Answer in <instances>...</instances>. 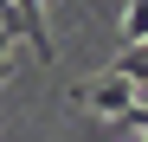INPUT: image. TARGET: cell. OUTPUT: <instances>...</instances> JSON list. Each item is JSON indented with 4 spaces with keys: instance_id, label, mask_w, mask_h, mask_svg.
I'll list each match as a JSON object with an SVG mask.
<instances>
[{
    "instance_id": "cell-1",
    "label": "cell",
    "mask_w": 148,
    "mask_h": 142,
    "mask_svg": "<svg viewBox=\"0 0 148 142\" xmlns=\"http://www.w3.org/2000/svg\"><path fill=\"white\" fill-rule=\"evenodd\" d=\"M84 103L103 110V116H129V110H135V84H122V78H97V84L84 90Z\"/></svg>"
},
{
    "instance_id": "cell-4",
    "label": "cell",
    "mask_w": 148,
    "mask_h": 142,
    "mask_svg": "<svg viewBox=\"0 0 148 142\" xmlns=\"http://www.w3.org/2000/svg\"><path fill=\"white\" fill-rule=\"evenodd\" d=\"M122 39H129V45H148V0L122 7Z\"/></svg>"
},
{
    "instance_id": "cell-2",
    "label": "cell",
    "mask_w": 148,
    "mask_h": 142,
    "mask_svg": "<svg viewBox=\"0 0 148 142\" xmlns=\"http://www.w3.org/2000/svg\"><path fill=\"white\" fill-rule=\"evenodd\" d=\"M0 26H19V32H26V45L39 52V65H58V52H52V39L39 32V7H7V13H0Z\"/></svg>"
},
{
    "instance_id": "cell-3",
    "label": "cell",
    "mask_w": 148,
    "mask_h": 142,
    "mask_svg": "<svg viewBox=\"0 0 148 142\" xmlns=\"http://www.w3.org/2000/svg\"><path fill=\"white\" fill-rule=\"evenodd\" d=\"M110 78H122V84H148V45H129V52L116 58Z\"/></svg>"
},
{
    "instance_id": "cell-5",
    "label": "cell",
    "mask_w": 148,
    "mask_h": 142,
    "mask_svg": "<svg viewBox=\"0 0 148 142\" xmlns=\"http://www.w3.org/2000/svg\"><path fill=\"white\" fill-rule=\"evenodd\" d=\"M129 129H142V136H148V103H135V110H129Z\"/></svg>"
}]
</instances>
